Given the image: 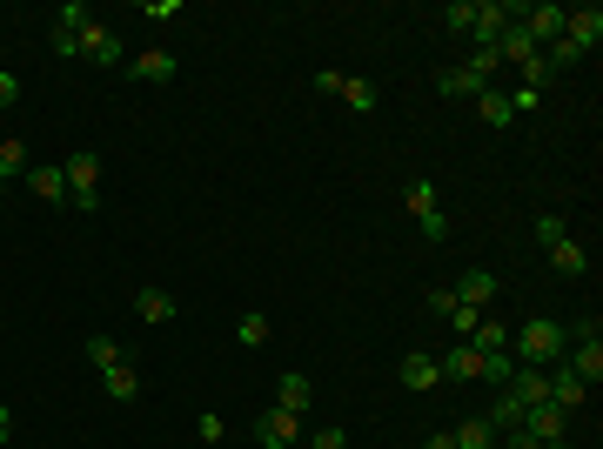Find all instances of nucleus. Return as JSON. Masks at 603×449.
I'll list each match as a JSON object with an SVG mask.
<instances>
[{"instance_id": "nucleus-1", "label": "nucleus", "mask_w": 603, "mask_h": 449, "mask_svg": "<svg viewBox=\"0 0 603 449\" xmlns=\"http://www.w3.org/2000/svg\"><path fill=\"white\" fill-rule=\"evenodd\" d=\"M510 349H516V369H557L563 362V349H570V329L563 322H550V315H530L523 329L510 336Z\"/></svg>"}, {"instance_id": "nucleus-9", "label": "nucleus", "mask_w": 603, "mask_h": 449, "mask_svg": "<svg viewBox=\"0 0 603 449\" xmlns=\"http://www.w3.org/2000/svg\"><path fill=\"white\" fill-rule=\"evenodd\" d=\"M563 41L577 47V54H590V47L603 41V7H570V14H563Z\"/></svg>"}, {"instance_id": "nucleus-16", "label": "nucleus", "mask_w": 603, "mask_h": 449, "mask_svg": "<svg viewBox=\"0 0 603 449\" xmlns=\"http://www.w3.org/2000/svg\"><path fill=\"white\" fill-rule=\"evenodd\" d=\"M503 389H510L516 403L530 409V403H550V369H516L510 382H503Z\"/></svg>"}, {"instance_id": "nucleus-17", "label": "nucleus", "mask_w": 603, "mask_h": 449, "mask_svg": "<svg viewBox=\"0 0 603 449\" xmlns=\"http://www.w3.org/2000/svg\"><path fill=\"white\" fill-rule=\"evenodd\" d=\"M530 54H536V41L523 34V21H510L503 34H496V61H503V68H523Z\"/></svg>"}, {"instance_id": "nucleus-13", "label": "nucleus", "mask_w": 603, "mask_h": 449, "mask_svg": "<svg viewBox=\"0 0 603 449\" xmlns=\"http://www.w3.org/2000/svg\"><path fill=\"white\" fill-rule=\"evenodd\" d=\"M550 403H557L563 416H570V409H583V403H590V382H583V376H570V369L557 362V369H550Z\"/></svg>"}, {"instance_id": "nucleus-22", "label": "nucleus", "mask_w": 603, "mask_h": 449, "mask_svg": "<svg viewBox=\"0 0 603 449\" xmlns=\"http://www.w3.org/2000/svg\"><path fill=\"white\" fill-rule=\"evenodd\" d=\"M402 208H409L416 222H429V215H443V202H436V181H409V188H402Z\"/></svg>"}, {"instance_id": "nucleus-45", "label": "nucleus", "mask_w": 603, "mask_h": 449, "mask_svg": "<svg viewBox=\"0 0 603 449\" xmlns=\"http://www.w3.org/2000/svg\"><path fill=\"white\" fill-rule=\"evenodd\" d=\"M423 449H456V436H429V443Z\"/></svg>"}, {"instance_id": "nucleus-19", "label": "nucleus", "mask_w": 603, "mask_h": 449, "mask_svg": "<svg viewBox=\"0 0 603 449\" xmlns=\"http://www.w3.org/2000/svg\"><path fill=\"white\" fill-rule=\"evenodd\" d=\"M436 382H443L436 356H423V349H416V356H402V389H436Z\"/></svg>"}, {"instance_id": "nucleus-12", "label": "nucleus", "mask_w": 603, "mask_h": 449, "mask_svg": "<svg viewBox=\"0 0 603 449\" xmlns=\"http://www.w3.org/2000/svg\"><path fill=\"white\" fill-rule=\"evenodd\" d=\"M134 315H141L148 329H161V322H175V315H181V302L168 289H134Z\"/></svg>"}, {"instance_id": "nucleus-40", "label": "nucleus", "mask_w": 603, "mask_h": 449, "mask_svg": "<svg viewBox=\"0 0 603 449\" xmlns=\"http://www.w3.org/2000/svg\"><path fill=\"white\" fill-rule=\"evenodd\" d=\"M195 429H201V443H222V436H228V423H222V416H201Z\"/></svg>"}, {"instance_id": "nucleus-32", "label": "nucleus", "mask_w": 603, "mask_h": 449, "mask_svg": "<svg viewBox=\"0 0 603 449\" xmlns=\"http://www.w3.org/2000/svg\"><path fill=\"white\" fill-rule=\"evenodd\" d=\"M88 21H94V7H88V0H67L61 14H54V27H67V34H81Z\"/></svg>"}, {"instance_id": "nucleus-34", "label": "nucleus", "mask_w": 603, "mask_h": 449, "mask_svg": "<svg viewBox=\"0 0 603 449\" xmlns=\"http://www.w3.org/2000/svg\"><path fill=\"white\" fill-rule=\"evenodd\" d=\"M443 322H449V329H456V336H463V342H469V336H476V322H483V315L469 309V302H456V309H449V315H443Z\"/></svg>"}, {"instance_id": "nucleus-15", "label": "nucleus", "mask_w": 603, "mask_h": 449, "mask_svg": "<svg viewBox=\"0 0 603 449\" xmlns=\"http://www.w3.org/2000/svg\"><path fill=\"white\" fill-rule=\"evenodd\" d=\"M456 302H469V309L483 315L496 302V275L490 269H463V282H456Z\"/></svg>"}, {"instance_id": "nucleus-36", "label": "nucleus", "mask_w": 603, "mask_h": 449, "mask_svg": "<svg viewBox=\"0 0 603 449\" xmlns=\"http://www.w3.org/2000/svg\"><path fill=\"white\" fill-rule=\"evenodd\" d=\"M469 68H476L483 81H490V74H503V61H496V47H483V41H476V54H469Z\"/></svg>"}, {"instance_id": "nucleus-29", "label": "nucleus", "mask_w": 603, "mask_h": 449, "mask_svg": "<svg viewBox=\"0 0 603 449\" xmlns=\"http://www.w3.org/2000/svg\"><path fill=\"white\" fill-rule=\"evenodd\" d=\"M88 362H94V369H114V362H128V342H114V336H88Z\"/></svg>"}, {"instance_id": "nucleus-8", "label": "nucleus", "mask_w": 603, "mask_h": 449, "mask_svg": "<svg viewBox=\"0 0 603 449\" xmlns=\"http://www.w3.org/2000/svg\"><path fill=\"white\" fill-rule=\"evenodd\" d=\"M436 369H443V382H490V356H476L469 342H456L449 356H436Z\"/></svg>"}, {"instance_id": "nucleus-23", "label": "nucleus", "mask_w": 603, "mask_h": 449, "mask_svg": "<svg viewBox=\"0 0 603 449\" xmlns=\"http://www.w3.org/2000/svg\"><path fill=\"white\" fill-rule=\"evenodd\" d=\"M469 349H476V356H503V349H510V329H503L496 315H483L476 336H469Z\"/></svg>"}, {"instance_id": "nucleus-2", "label": "nucleus", "mask_w": 603, "mask_h": 449, "mask_svg": "<svg viewBox=\"0 0 603 449\" xmlns=\"http://www.w3.org/2000/svg\"><path fill=\"white\" fill-rule=\"evenodd\" d=\"M61 175H67V202L81 208V215H94V208H101V188H94V181H101V155H94V148H74V155L61 161Z\"/></svg>"}, {"instance_id": "nucleus-25", "label": "nucleus", "mask_w": 603, "mask_h": 449, "mask_svg": "<svg viewBox=\"0 0 603 449\" xmlns=\"http://www.w3.org/2000/svg\"><path fill=\"white\" fill-rule=\"evenodd\" d=\"M101 376H108L114 403H134V396H141V369H134V362H114V369H101Z\"/></svg>"}, {"instance_id": "nucleus-6", "label": "nucleus", "mask_w": 603, "mask_h": 449, "mask_svg": "<svg viewBox=\"0 0 603 449\" xmlns=\"http://www.w3.org/2000/svg\"><path fill=\"white\" fill-rule=\"evenodd\" d=\"M563 14H570V7H557V0H536V7H523L516 21H523V34H530L536 47H550V41H563Z\"/></svg>"}, {"instance_id": "nucleus-24", "label": "nucleus", "mask_w": 603, "mask_h": 449, "mask_svg": "<svg viewBox=\"0 0 603 449\" xmlns=\"http://www.w3.org/2000/svg\"><path fill=\"white\" fill-rule=\"evenodd\" d=\"M27 195H41V202H67V175H61V168H27Z\"/></svg>"}, {"instance_id": "nucleus-28", "label": "nucleus", "mask_w": 603, "mask_h": 449, "mask_svg": "<svg viewBox=\"0 0 603 449\" xmlns=\"http://www.w3.org/2000/svg\"><path fill=\"white\" fill-rule=\"evenodd\" d=\"M342 101L356 114H376V81H362V74H342Z\"/></svg>"}, {"instance_id": "nucleus-44", "label": "nucleus", "mask_w": 603, "mask_h": 449, "mask_svg": "<svg viewBox=\"0 0 603 449\" xmlns=\"http://www.w3.org/2000/svg\"><path fill=\"white\" fill-rule=\"evenodd\" d=\"M7 436H14V409L0 403V443H7Z\"/></svg>"}, {"instance_id": "nucleus-27", "label": "nucleus", "mask_w": 603, "mask_h": 449, "mask_svg": "<svg viewBox=\"0 0 603 449\" xmlns=\"http://www.w3.org/2000/svg\"><path fill=\"white\" fill-rule=\"evenodd\" d=\"M27 168H34V161H27L21 141H0V188H7V181H27Z\"/></svg>"}, {"instance_id": "nucleus-39", "label": "nucleus", "mask_w": 603, "mask_h": 449, "mask_svg": "<svg viewBox=\"0 0 603 449\" xmlns=\"http://www.w3.org/2000/svg\"><path fill=\"white\" fill-rule=\"evenodd\" d=\"M141 14L148 21H168V14H181V0H141Z\"/></svg>"}, {"instance_id": "nucleus-20", "label": "nucleus", "mask_w": 603, "mask_h": 449, "mask_svg": "<svg viewBox=\"0 0 603 449\" xmlns=\"http://www.w3.org/2000/svg\"><path fill=\"white\" fill-rule=\"evenodd\" d=\"M483 88H490V81H483V74L469 68V61H463V68H449V74H443V94H449V101H476Z\"/></svg>"}, {"instance_id": "nucleus-14", "label": "nucleus", "mask_w": 603, "mask_h": 449, "mask_svg": "<svg viewBox=\"0 0 603 449\" xmlns=\"http://www.w3.org/2000/svg\"><path fill=\"white\" fill-rule=\"evenodd\" d=\"M309 403H315V382L302 376V369H289V376L275 382V409H289V416H302Z\"/></svg>"}, {"instance_id": "nucleus-38", "label": "nucleus", "mask_w": 603, "mask_h": 449, "mask_svg": "<svg viewBox=\"0 0 603 449\" xmlns=\"http://www.w3.org/2000/svg\"><path fill=\"white\" fill-rule=\"evenodd\" d=\"M47 41H54V54H61V61H74V54H81V34H67V27H54Z\"/></svg>"}, {"instance_id": "nucleus-33", "label": "nucleus", "mask_w": 603, "mask_h": 449, "mask_svg": "<svg viewBox=\"0 0 603 449\" xmlns=\"http://www.w3.org/2000/svg\"><path fill=\"white\" fill-rule=\"evenodd\" d=\"M469 21H476V0H456V7H443V27H449V34H469Z\"/></svg>"}, {"instance_id": "nucleus-21", "label": "nucleus", "mask_w": 603, "mask_h": 449, "mask_svg": "<svg viewBox=\"0 0 603 449\" xmlns=\"http://www.w3.org/2000/svg\"><path fill=\"white\" fill-rule=\"evenodd\" d=\"M456 436V449H496V429H490V416H463V423L449 429Z\"/></svg>"}, {"instance_id": "nucleus-4", "label": "nucleus", "mask_w": 603, "mask_h": 449, "mask_svg": "<svg viewBox=\"0 0 603 449\" xmlns=\"http://www.w3.org/2000/svg\"><path fill=\"white\" fill-rule=\"evenodd\" d=\"M563 369H570V376H583L590 389L603 382V342H597V322H583V329H577V349H563Z\"/></svg>"}, {"instance_id": "nucleus-11", "label": "nucleus", "mask_w": 603, "mask_h": 449, "mask_svg": "<svg viewBox=\"0 0 603 449\" xmlns=\"http://www.w3.org/2000/svg\"><path fill=\"white\" fill-rule=\"evenodd\" d=\"M128 81H148V88H168V81H175V54H161V47H148V54H134V61H128Z\"/></svg>"}, {"instance_id": "nucleus-35", "label": "nucleus", "mask_w": 603, "mask_h": 449, "mask_svg": "<svg viewBox=\"0 0 603 449\" xmlns=\"http://www.w3.org/2000/svg\"><path fill=\"white\" fill-rule=\"evenodd\" d=\"M309 449H349V429H342V423H322L309 436Z\"/></svg>"}, {"instance_id": "nucleus-18", "label": "nucleus", "mask_w": 603, "mask_h": 449, "mask_svg": "<svg viewBox=\"0 0 603 449\" xmlns=\"http://www.w3.org/2000/svg\"><path fill=\"white\" fill-rule=\"evenodd\" d=\"M550 269H557V275H570V282H577V275L590 269V255H583V242H577V235L550 242Z\"/></svg>"}, {"instance_id": "nucleus-10", "label": "nucleus", "mask_w": 603, "mask_h": 449, "mask_svg": "<svg viewBox=\"0 0 603 449\" xmlns=\"http://www.w3.org/2000/svg\"><path fill=\"white\" fill-rule=\"evenodd\" d=\"M510 21H516V7H510V0H476V21H469V34H476L483 47H496V34H503Z\"/></svg>"}, {"instance_id": "nucleus-7", "label": "nucleus", "mask_w": 603, "mask_h": 449, "mask_svg": "<svg viewBox=\"0 0 603 449\" xmlns=\"http://www.w3.org/2000/svg\"><path fill=\"white\" fill-rule=\"evenodd\" d=\"M81 54H88V61H101V68H121V61H128V47H121V34H114L108 21H88V27H81Z\"/></svg>"}, {"instance_id": "nucleus-42", "label": "nucleus", "mask_w": 603, "mask_h": 449, "mask_svg": "<svg viewBox=\"0 0 603 449\" xmlns=\"http://www.w3.org/2000/svg\"><path fill=\"white\" fill-rule=\"evenodd\" d=\"M14 101H21V81H14V74L0 68V108H14Z\"/></svg>"}, {"instance_id": "nucleus-5", "label": "nucleus", "mask_w": 603, "mask_h": 449, "mask_svg": "<svg viewBox=\"0 0 603 449\" xmlns=\"http://www.w3.org/2000/svg\"><path fill=\"white\" fill-rule=\"evenodd\" d=\"M255 443H262V449H295V443H302V416H289V409L268 403L262 416H255Z\"/></svg>"}, {"instance_id": "nucleus-41", "label": "nucleus", "mask_w": 603, "mask_h": 449, "mask_svg": "<svg viewBox=\"0 0 603 449\" xmlns=\"http://www.w3.org/2000/svg\"><path fill=\"white\" fill-rule=\"evenodd\" d=\"M429 235V242H449V215H429V222H416Z\"/></svg>"}, {"instance_id": "nucleus-30", "label": "nucleus", "mask_w": 603, "mask_h": 449, "mask_svg": "<svg viewBox=\"0 0 603 449\" xmlns=\"http://www.w3.org/2000/svg\"><path fill=\"white\" fill-rule=\"evenodd\" d=\"M235 342H242V349H262V342H268V315H262V309H248L242 322H235Z\"/></svg>"}, {"instance_id": "nucleus-3", "label": "nucleus", "mask_w": 603, "mask_h": 449, "mask_svg": "<svg viewBox=\"0 0 603 449\" xmlns=\"http://www.w3.org/2000/svg\"><path fill=\"white\" fill-rule=\"evenodd\" d=\"M523 436H530L536 449H570V416H563L557 403H530L523 409Z\"/></svg>"}, {"instance_id": "nucleus-37", "label": "nucleus", "mask_w": 603, "mask_h": 449, "mask_svg": "<svg viewBox=\"0 0 603 449\" xmlns=\"http://www.w3.org/2000/svg\"><path fill=\"white\" fill-rule=\"evenodd\" d=\"M563 235H570V228H563V215H536V242H543V248L563 242Z\"/></svg>"}, {"instance_id": "nucleus-31", "label": "nucleus", "mask_w": 603, "mask_h": 449, "mask_svg": "<svg viewBox=\"0 0 603 449\" xmlns=\"http://www.w3.org/2000/svg\"><path fill=\"white\" fill-rule=\"evenodd\" d=\"M490 429H523V403H516L510 389L496 396V409H490Z\"/></svg>"}, {"instance_id": "nucleus-26", "label": "nucleus", "mask_w": 603, "mask_h": 449, "mask_svg": "<svg viewBox=\"0 0 603 449\" xmlns=\"http://www.w3.org/2000/svg\"><path fill=\"white\" fill-rule=\"evenodd\" d=\"M476 114H483V121H490V128H510V121H516L510 94H496V88H483V94H476Z\"/></svg>"}, {"instance_id": "nucleus-43", "label": "nucleus", "mask_w": 603, "mask_h": 449, "mask_svg": "<svg viewBox=\"0 0 603 449\" xmlns=\"http://www.w3.org/2000/svg\"><path fill=\"white\" fill-rule=\"evenodd\" d=\"M496 449H536V443L523 436V429H510V443H496Z\"/></svg>"}]
</instances>
